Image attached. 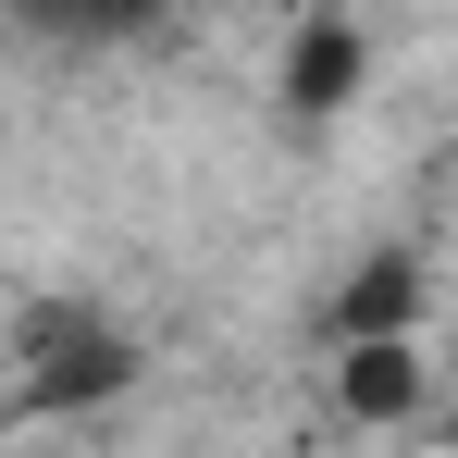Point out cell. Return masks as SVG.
Returning a JSON list of instances; mask_svg holds the SVG:
<instances>
[{
  "label": "cell",
  "mask_w": 458,
  "mask_h": 458,
  "mask_svg": "<svg viewBox=\"0 0 458 458\" xmlns=\"http://www.w3.org/2000/svg\"><path fill=\"white\" fill-rule=\"evenodd\" d=\"M137 347L99 322V310H38L25 322V396L13 409H87V396H124Z\"/></svg>",
  "instance_id": "obj_1"
},
{
  "label": "cell",
  "mask_w": 458,
  "mask_h": 458,
  "mask_svg": "<svg viewBox=\"0 0 458 458\" xmlns=\"http://www.w3.org/2000/svg\"><path fill=\"white\" fill-rule=\"evenodd\" d=\"M335 396H347L360 421H409V409H421V360H409V335H360V347L335 360Z\"/></svg>",
  "instance_id": "obj_2"
},
{
  "label": "cell",
  "mask_w": 458,
  "mask_h": 458,
  "mask_svg": "<svg viewBox=\"0 0 458 458\" xmlns=\"http://www.w3.org/2000/svg\"><path fill=\"white\" fill-rule=\"evenodd\" d=\"M347 87H360V25H347V13H322L298 50H285V99H298V112H335Z\"/></svg>",
  "instance_id": "obj_3"
},
{
  "label": "cell",
  "mask_w": 458,
  "mask_h": 458,
  "mask_svg": "<svg viewBox=\"0 0 458 458\" xmlns=\"http://www.w3.org/2000/svg\"><path fill=\"white\" fill-rule=\"evenodd\" d=\"M409 310H421V273H409V260H360V285L335 298V347H360V335H409Z\"/></svg>",
  "instance_id": "obj_4"
},
{
  "label": "cell",
  "mask_w": 458,
  "mask_h": 458,
  "mask_svg": "<svg viewBox=\"0 0 458 458\" xmlns=\"http://www.w3.org/2000/svg\"><path fill=\"white\" fill-rule=\"evenodd\" d=\"M161 0H25V25H50V38H124V25H149Z\"/></svg>",
  "instance_id": "obj_5"
}]
</instances>
